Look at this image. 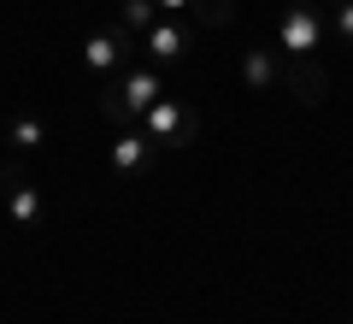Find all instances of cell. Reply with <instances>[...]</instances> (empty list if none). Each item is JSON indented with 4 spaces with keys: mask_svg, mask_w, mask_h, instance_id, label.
<instances>
[{
    "mask_svg": "<svg viewBox=\"0 0 353 324\" xmlns=\"http://www.w3.org/2000/svg\"><path fill=\"white\" fill-rule=\"evenodd\" d=\"M159 95H165L159 65L136 59V65H124L118 77H106V83H101V100H94V106H101V118H106L112 130H130V124H136V118L153 106V100H159Z\"/></svg>",
    "mask_w": 353,
    "mask_h": 324,
    "instance_id": "obj_1",
    "label": "cell"
},
{
    "mask_svg": "<svg viewBox=\"0 0 353 324\" xmlns=\"http://www.w3.org/2000/svg\"><path fill=\"white\" fill-rule=\"evenodd\" d=\"M271 48L289 65H318V48H324V18H318L312 0H289L277 6V41Z\"/></svg>",
    "mask_w": 353,
    "mask_h": 324,
    "instance_id": "obj_2",
    "label": "cell"
},
{
    "mask_svg": "<svg viewBox=\"0 0 353 324\" xmlns=\"http://www.w3.org/2000/svg\"><path fill=\"white\" fill-rule=\"evenodd\" d=\"M136 124H141V136H148L153 148H189L194 130H201V106H194L189 95H159Z\"/></svg>",
    "mask_w": 353,
    "mask_h": 324,
    "instance_id": "obj_3",
    "label": "cell"
},
{
    "mask_svg": "<svg viewBox=\"0 0 353 324\" xmlns=\"http://www.w3.org/2000/svg\"><path fill=\"white\" fill-rule=\"evenodd\" d=\"M194 41H201V24H189V18H153L136 36V48H141L148 65H183Z\"/></svg>",
    "mask_w": 353,
    "mask_h": 324,
    "instance_id": "obj_4",
    "label": "cell"
},
{
    "mask_svg": "<svg viewBox=\"0 0 353 324\" xmlns=\"http://www.w3.org/2000/svg\"><path fill=\"white\" fill-rule=\"evenodd\" d=\"M141 59V48H136V36H130L124 24H101V30H88V41H83V65L94 77H118L124 65H136Z\"/></svg>",
    "mask_w": 353,
    "mask_h": 324,
    "instance_id": "obj_5",
    "label": "cell"
},
{
    "mask_svg": "<svg viewBox=\"0 0 353 324\" xmlns=\"http://www.w3.org/2000/svg\"><path fill=\"white\" fill-rule=\"evenodd\" d=\"M106 165H112V177H124V183H136V177L153 165V142L141 136V124L112 130V142H106Z\"/></svg>",
    "mask_w": 353,
    "mask_h": 324,
    "instance_id": "obj_6",
    "label": "cell"
},
{
    "mask_svg": "<svg viewBox=\"0 0 353 324\" xmlns=\"http://www.w3.org/2000/svg\"><path fill=\"white\" fill-rule=\"evenodd\" d=\"M283 71H289V59H283L271 41H253V48L241 53V83H248L253 95H271V88H283Z\"/></svg>",
    "mask_w": 353,
    "mask_h": 324,
    "instance_id": "obj_7",
    "label": "cell"
},
{
    "mask_svg": "<svg viewBox=\"0 0 353 324\" xmlns=\"http://www.w3.org/2000/svg\"><path fill=\"white\" fill-rule=\"evenodd\" d=\"M0 207H6V218H12V230H41V218H48V200H41V189L30 183L24 171L6 183V200H0Z\"/></svg>",
    "mask_w": 353,
    "mask_h": 324,
    "instance_id": "obj_8",
    "label": "cell"
},
{
    "mask_svg": "<svg viewBox=\"0 0 353 324\" xmlns=\"http://www.w3.org/2000/svg\"><path fill=\"white\" fill-rule=\"evenodd\" d=\"M153 6L189 18V24H206V30H224L230 18H236V0H153Z\"/></svg>",
    "mask_w": 353,
    "mask_h": 324,
    "instance_id": "obj_9",
    "label": "cell"
},
{
    "mask_svg": "<svg viewBox=\"0 0 353 324\" xmlns=\"http://www.w3.org/2000/svg\"><path fill=\"white\" fill-rule=\"evenodd\" d=\"M0 142H6V153H36L41 142H48V118H36V113H18L12 124L0 130Z\"/></svg>",
    "mask_w": 353,
    "mask_h": 324,
    "instance_id": "obj_10",
    "label": "cell"
},
{
    "mask_svg": "<svg viewBox=\"0 0 353 324\" xmlns=\"http://www.w3.org/2000/svg\"><path fill=\"white\" fill-rule=\"evenodd\" d=\"M153 18H159V6H153V0H118V24H124L130 36H141Z\"/></svg>",
    "mask_w": 353,
    "mask_h": 324,
    "instance_id": "obj_11",
    "label": "cell"
},
{
    "mask_svg": "<svg viewBox=\"0 0 353 324\" xmlns=\"http://www.w3.org/2000/svg\"><path fill=\"white\" fill-rule=\"evenodd\" d=\"M324 30L341 41V48H353V0H330V18H324Z\"/></svg>",
    "mask_w": 353,
    "mask_h": 324,
    "instance_id": "obj_12",
    "label": "cell"
},
{
    "mask_svg": "<svg viewBox=\"0 0 353 324\" xmlns=\"http://www.w3.org/2000/svg\"><path fill=\"white\" fill-rule=\"evenodd\" d=\"M18 177V160H0V200H6V183Z\"/></svg>",
    "mask_w": 353,
    "mask_h": 324,
    "instance_id": "obj_13",
    "label": "cell"
},
{
    "mask_svg": "<svg viewBox=\"0 0 353 324\" xmlns=\"http://www.w3.org/2000/svg\"><path fill=\"white\" fill-rule=\"evenodd\" d=\"M0 153H6V142H0Z\"/></svg>",
    "mask_w": 353,
    "mask_h": 324,
    "instance_id": "obj_14",
    "label": "cell"
}]
</instances>
